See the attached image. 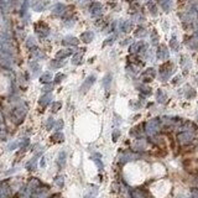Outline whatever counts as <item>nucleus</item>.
Segmentation results:
<instances>
[{"mask_svg":"<svg viewBox=\"0 0 198 198\" xmlns=\"http://www.w3.org/2000/svg\"><path fill=\"white\" fill-rule=\"evenodd\" d=\"M110 82H112V74H107V76L103 78L102 84H103V87H104L105 89H108L109 85H110Z\"/></svg>","mask_w":198,"mask_h":198,"instance_id":"6ab92c4d","label":"nucleus"},{"mask_svg":"<svg viewBox=\"0 0 198 198\" xmlns=\"http://www.w3.org/2000/svg\"><path fill=\"white\" fill-rule=\"evenodd\" d=\"M66 159H67V154L66 151H61L58 154V157H57V163L60 167H63L66 165Z\"/></svg>","mask_w":198,"mask_h":198,"instance_id":"ddd939ff","label":"nucleus"},{"mask_svg":"<svg viewBox=\"0 0 198 198\" xmlns=\"http://www.w3.org/2000/svg\"><path fill=\"white\" fill-rule=\"evenodd\" d=\"M146 74H150V77L154 78V77H155V69H154V68H149V69L146 71Z\"/></svg>","mask_w":198,"mask_h":198,"instance_id":"c756f323","label":"nucleus"},{"mask_svg":"<svg viewBox=\"0 0 198 198\" xmlns=\"http://www.w3.org/2000/svg\"><path fill=\"white\" fill-rule=\"evenodd\" d=\"M9 186L6 182L0 183V198H6L9 196Z\"/></svg>","mask_w":198,"mask_h":198,"instance_id":"9d476101","label":"nucleus"},{"mask_svg":"<svg viewBox=\"0 0 198 198\" xmlns=\"http://www.w3.org/2000/svg\"><path fill=\"white\" fill-rule=\"evenodd\" d=\"M171 69H172V64H171L170 62L163 63V64L160 67V79L163 80V82L168 80L170 77H171V74H172Z\"/></svg>","mask_w":198,"mask_h":198,"instance_id":"7ed1b4c3","label":"nucleus"},{"mask_svg":"<svg viewBox=\"0 0 198 198\" xmlns=\"http://www.w3.org/2000/svg\"><path fill=\"white\" fill-rule=\"evenodd\" d=\"M51 101H52V94H51V93H45V94L40 98L39 103H40V105L46 107L47 104H50V102H51Z\"/></svg>","mask_w":198,"mask_h":198,"instance_id":"1a4fd4ad","label":"nucleus"},{"mask_svg":"<svg viewBox=\"0 0 198 198\" xmlns=\"http://www.w3.org/2000/svg\"><path fill=\"white\" fill-rule=\"evenodd\" d=\"M26 113H27V109H26L25 105H19V107H16V108L13 110V113H11V119H13V122H14L15 124H21L23 120H24V118H25V115H26Z\"/></svg>","mask_w":198,"mask_h":198,"instance_id":"f257e3e1","label":"nucleus"},{"mask_svg":"<svg viewBox=\"0 0 198 198\" xmlns=\"http://www.w3.org/2000/svg\"><path fill=\"white\" fill-rule=\"evenodd\" d=\"M160 128H161V120L159 118H154L146 123V133L150 136L156 135L160 130Z\"/></svg>","mask_w":198,"mask_h":198,"instance_id":"f03ea898","label":"nucleus"},{"mask_svg":"<svg viewBox=\"0 0 198 198\" xmlns=\"http://www.w3.org/2000/svg\"><path fill=\"white\" fill-rule=\"evenodd\" d=\"M40 80H41V83H42V84H48V83L52 80V74H51L50 72L43 73V74L40 77Z\"/></svg>","mask_w":198,"mask_h":198,"instance_id":"dca6fc26","label":"nucleus"},{"mask_svg":"<svg viewBox=\"0 0 198 198\" xmlns=\"http://www.w3.org/2000/svg\"><path fill=\"white\" fill-rule=\"evenodd\" d=\"M145 147H146V141L142 140V139L138 140V141L133 145V149H134L135 151H142V150H145Z\"/></svg>","mask_w":198,"mask_h":198,"instance_id":"f8f14e48","label":"nucleus"},{"mask_svg":"<svg viewBox=\"0 0 198 198\" xmlns=\"http://www.w3.org/2000/svg\"><path fill=\"white\" fill-rule=\"evenodd\" d=\"M194 97H196V90H194L193 88L188 87V88L186 89V98L192 99V98H194Z\"/></svg>","mask_w":198,"mask_h":198,"instance_id":"412c9836","label":"nucleus"},{"mask_svg":"<svg viewBox=\"0 0 198 198\" xmlns=\"http://www.w3.org/2000/svg\"><path fill=\"white\" fill-rule=\"evenodd\" d=\"M29 142H30V140H29L27 138L24 139V140H21V146H20V147H21V149H25V147L29 145Z\"/></svg>","mask_w":198,"mask_h":198,"instance_id":"cd10ccee","label":"nucleus"},{"mask_svg":"<svg viewBox=\"0 0 198 198\" xmlns=\"http://www.w3.org/2000/svg\"><path fill=\"white\" fill-rule=\"evenodd\" d=\"M64 78H66V76H64V74L58 73V74L55 77V83H56V84H58V83H61V80H62V79H64Z\"/></svg>","mask_w":198,"mask_h":198,"instance_id":"393cba45","label":"nucleus"},{"mask_svg":"<svg viewBox=\"0 0 198 198\" xmlns=\"http://www.w3.org/2000/svg\"><path fill=\"white\" fill-rule=\"evenodd\" d=\"M141 134H142V131H140V126H135V128H133L131 131H130V135H131V136H135V138H140Z\"/></svg>","mask_w":198,"mask_h":198,"instance_id":"aec40b11","label":"nucleus"},{"mask_svg":"<svg viewBox=\"0 0 198 198\" xmlns=\"http://www.w3.org/2000/svg\"><path fill=\"white\" fill-rule=\"evenodd\" d=\"M84 198H92V197H90V196H85Z\"/></svg>","mask_w":198,"mask_h":198,"instance_id":"c9c22d12","label":"nucleus"},{"mask_svg":"<svg viewBox=\"0 0 198 198\" xmlns=\"http://www.w3.org/2000/svg\"><path fill=\"white\" fill-rule=\"evenodd\" d=\"M61 107H62V103H61V102H55V103L52 104V112H57Z\"/></svg>","mask_w":198,"mask_h":198,"instance_id":"a878e982","label":"nucleus"},{"mask_svg":"<svg viewBox=\"0 0 198 198\" xmlns=\"http://www.w3.org/2000/svg\"><path fill=\"white\" fill-rule=\"evenodd\" d=\"M41 166H42V167L45 166V159H43V157H42V160H41Z\"/></svg>","mask_w":198,"mask_h":198,"instance_id":"f704fd0d","label":"nucleus"},{"mask_svg":"<svg viewBox=\"0 0 198 198\" xmlns=\"http://www.w3.org/2000/svg\"><path fill=\"white\" fill-rule=\"evenodd\" d=\"M51 140L53 142H62L64 140V135L61 133V131H56L52 136H51Z\"/></svg>","mask_w":198,"mask_h":198,"instance_id":"2eb2a0df","label":"nucleus"},{"mask_svg":"<svg viewBox=\"0 0 198 198\" xmlns=\"http://www.w3.org/2000/svg\"><path fill=\"white\" fill-rule=\"evenodd\" d=\"M130 194H131V198H146L147 197V193L144 189H140V188L133 189Z\"/></svg>","mask_w":198,"mask_h":198,"instance_id":"6e6552de","label":"nucleus"},{"mask_svg":"<svg viewBox=\"0 0 198 198\" xmlns=\"http://www.w3.org/2000/svg\"><path fill=\"white\" fill-rule=\"evenodd\" d=\"M61 52L62 53H58V57H66L69 55V52H67V51H61Z\"/></svg>","mask_w":198,"mask_h":198,"instance_id":"473e14b6","label":"nucleus"},{"mask_svg":"<svg viewBox=\"0 0 198 198\" xmlns=\"http://www.w3.org/2000/svg\"><path fill=\"white\" fill-rule=\"evenodd\" d=\"M136 159H139V155H136L131 151H125L119 156L118 160H119L120 163H126V162H130V161H135Z\"/></svg>","mask_w":198,"mask_h":198,"instance_id":"39448f33","label":"nucleus"},{"mask_svg":"<svg viewBox=\"0 0 198 198\" xmlns=\"http://www.w3.org/2000/svg\"><path fill=\"white\" fill-rule=\"evenodd\" d=\"M139 89H140V92H141L142 94H145V95H150V94H151V88H150L149 85L140 84V85H139Z\"/></svg>","mask_w":198,"mask_h":198,"instance_id":"a211bd4d","label":"nucleus"},{"mask_svg":"<svg viewBox=\"0 0 198 198\" xmlns=\"http://www.w3.org/2000/svg\"><path fill=\"white\" fill-rule=\"evenodd\" d=\"M194 135L192 131H182L177 135V141L181 144V145H187L189 142H192Z\"/></svg>","mask_w":198,"mask_h":198,"instance_id":"20e7f679","label":"nucleus"},{"mask_svg":"<svg viewBox=\"0 0 198 198\" xmlns=\"http://www.w3.org/2000/svg\"><path fill=\"white\" fill-rule=\"evenodd\" d=\"M192 198H198V188L192 189Z\"/></svg>","mask_w":198,"mask_h":198,"instance_id":"2f4dec72","label":"nucleus"},{"mask_svg":"<svg viewBox=\"0 0 198 198\" xmlns=\"http://www.w3.org/2000/svg\"><path fill=\"white\" fill-rule=\"evenodd\" d=\"M119 136H120V131H119L118 129H117V130H114V131H113V141H117Z\"/></svg>","mask_w":198,"mask_h":198,"instance_id":"bb28decb","label":"nucleus"},{"mask_svg":"<svg viewBox=\"0 0 198 198\" xmlns=\"http://www.w3.org/2000/svg\"><path fill=\"white\" fill-rule=\"evenodd\" d=\"M21 146V141H14V142H11L9 146H8V150L9 151H13V150H15V149H18V147H20Z\"/></svg>","mask_w":198,"mask_h":198,"instance_id":"5701e85b","label":"nucleus"},{"mask_svg":"<svg viewBox=\"0 0 198 198\" xmlns=\"http://www.w3.org/2000/svg\"><path fill=\"white\" fill-rule=\"evenodd\" d=\"M40 155H41V152H40V154H37V155H36L31 161H29V162H27V165H26V168H27V170H35V168H36V160H37V157H39Z\"/></svg>","mask_w":198,"mask_h":198,"instance_id":"f3484780","label":"nucleus"},{"mask_svg":"<svg viewBox=\"0 0 198 198\" xmlns=\"http://www.w3.org/2000/svg\"><path fill=\"white\" fill-rule=\"evenodd\" d=\"M156 99H157L159 103L163 104V103H166V101H167V95L165 94L163 90L160 89V90H157V93H156Z\"/></svg>","mask_w":198,"mask_h":198,"instance_id":"4468645a","label":"nucleus"},{"mask_svg":"<svg viewBox=\"0 0 198 198\" xmlns=\"http://www.w3.org/2000/svg\"><path fill=\"white\" fill-rule=\"evenodd\" d=\"M39 187H41V182H40L37 178H32V179L29 182V184H27V192H29V193H32V192L36 191Z\"/></svg>","mask_w":198,"mask_h":198,"instance_id":"0eeeda50","label":"nucleus"},{"mask_svg":"<svg viewBox=\"0 0 198 198\" xmlns=\"http://www.w3.org/2000/svg\"><path fill=\"white\" fill-rule=\"evenodd\" d=\"M55 183L58 186V187H63V184H64V177L63 176H57L56 178H55Z\"/></svg>","mask_w":198,"mask_h":198,"instance_id":"4be33fe9","label":"nucleus"},{"mask_svg":"<svg viewBox=\"0 0 198 198\" xmlns=\"http://www.w3.org/2000/svg\"><path fill=\"white\" fill-rule=\"evenodd\" d=\"M197 119H198V117H197Z\"/></svg>","mask_w":198,"mask_h":198,"instance_id":"e433bc0d","label":"nucleus"},{"mask_svg":"<svg viewBox=\"0 0 198 198\" xmlns=\"http://www.w3.org/2000/svg\"><path fill=\"white\" fill-rule=\"evenodd\" d=\"M92 160L94 161V163L97 165V167H98L99 170H103V168H104V165H103V162H102V156H101V154H94V155L92 156Z\"/></svg>","mask_w":198,"mask_h":198,"instance_id":"9b49d317","label":"nucleus"},{"mask_svg":"<svg viewBox=\"0 0 198 198\" xmlns=\"http://www.w3.org/2000/svg\"><path fill=\"white\" fill-rule=\"evenodd\" d=\"M53 126H55V119H53V118H48V119H47V123H46V129H47V130H51Z\"/></svg>","mask_w":198,"mask_h":198,"instance_id":"b1692460","label":"nucleus"},{"mask_svg":"<svg viewBox=\"0 0 198 198\" xmlns=\"http://www.w3.org/2000/svg\"><path fill=\"white\" fill-rule=\"evenodd\" d=\"M48 198H61V196H60V194H53V196H51V197H48Z\"/></svg>","mask_w":198,"mask_h":198,"instance_id":"72a5a7b5","label":"nucleus"},{"mask_svg":"<svg viewBox=\"0 0 198 198\" xmlns=\"http://www.w3.org/2000/svg\"><path fill=\"white\" fill-rule=\"evenodd\" d=\"M52 89H53V87H52V85L46 84V87L43 88V92H45V93H50V90H52Z\"/></svg>","mask_w":198,"mask_h":198,"instance_id":"7c9ffc66","label":"nucleus"},{"mask_svg":"<svg viewBox=\"0 0 198 198\" xmlns=\"http://www.w3.org/2000/svg\"><path fill=\"white\" fill-rule=\"evenodd\" d=\"M55 126H56V130H60L63 128V122L62 120H58L57 123H55Z\"/></svg>","mask_w":198,"mask_h":198,"instance_id":"c85d7f7f","label":"nucleus"},{"mask_svg":"<svg viewBox=\"0 0 198 198\" xmlns=\"http://www.w3.org/2000/svg\"><path fill=\"white\" fill-rule=\"evenodd\" d=\"M95 79H97V77L93 74V76H88L87 78H85V80L82 83V85H80V88H79V90H80V93H85L93 84H94V82H95Z\"/></svg>","mask_w":198,"mask_h":198,"instance_id":"423d86ee","label":"nucleus"}]
</instances>
